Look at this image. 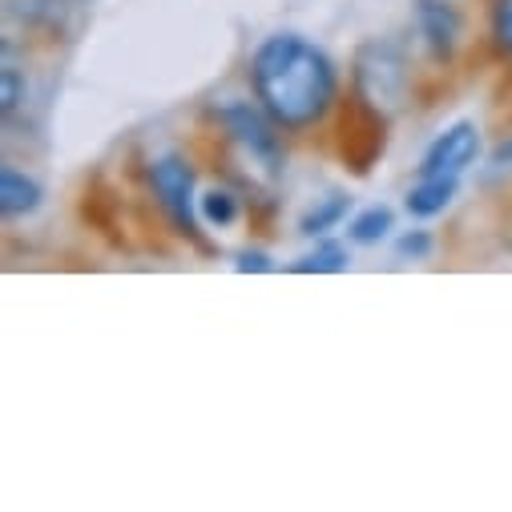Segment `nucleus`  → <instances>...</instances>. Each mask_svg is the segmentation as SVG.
Listing matches in <instances>:
<instances>
[{"label":"nucleus","instance_id":"obj_1","mask_svg":"<svg viewBox=\"0 0 512 512\" xmlns=\"http://www.w3.org/2000/svg\"><path fill=\"white\" fill-rule=\"evenodd\" d=\"M250 85L279 130H307L339 93L331 57L299 33H275L250 57Z\"/></svg>","mask_w":512,"mask_h":512},{"label":"nucleus","instance_id":"obj_2","mask_svg":"<svg viewBox=\"0 0 512 512\" xmlns=\"http://www.w3.org/2000/svg\"><path fill=\"white\" fill-rule=\"evenodd\" d=\"M146 178H150V190H154L158 206L178 226V234H186L190 242L202 246V230H198V214L202 210H198V198H194V170H190V162L178 158V154H162V158L150 162Z\"/></svg>","mask_w":512,"mask_h":512},{"label":"nucleus","instance_id":"obj_3","mask_svg":"<svg viewBox=\"0 0 512 512\" xmlns=\"http://www.w3.org/2000/svg\"><path fill=\"white\" fill-rule=\"evenodd\" d=\"M218 121H222V130L250 154V162H259L263 170L279 174L283 170V146H279V125L271 121V113L259 105L254 109L250 101H226L218 109Z\"/></svg>","mask_w":512,"mask_h":512},{"label":"nucleus","instance_id":"obj_4","mask_svg":"<svg viewBox=\"0 0 512 512\" xmlns=\"http://www.w3.org/2000/svg\"><path fill=\"white\" fill-rule=\"evenodd\" d=\"M480 158V130L476 121H456L424 150L420 178H460Z\"/></svg>","mask_w":512,"mask_h":512},{"label":"nucleus","instance_id":"obj_5","mask_svg":"<svg viewBox=\"0 0 512 512\" xmlns=\"http://www.w3.org/2000/svg\"><path fill=\"white\" fill-rule=\"evenodd\" d=\"M355 81H359V89L375 81V89L359 93V97L371 101L375 109L400 101V93H404V61H400V53L388 49V45H367V49L359 53V73H355Z\"/></svg>","mask_w":512,"mask_h":512},{"label":"nucleus","instance_id":"obj_6","mask_svg":"<svg viewBox=\"0 0 512 512\" xmlns=\"http://www.w3.org/2000/svg\"><path fill=\"white\" fill-rule=\"evenodd\" d=\"M416 21H420V33H424L428 49L440 61H448L456 53V45H460V33H464V21H460L456 5H452V0H420Z\"/></svg>","mask_w":512,"mask_h":512},{"label":"nucleus","instance_id":"obj_7","mask_svg":"<svg viewBox=\"0 0 512 512\" xmlns=\"http://www.w3.org/2000/svg\"><path fill=\"white\" fill-rule=\"evenodd\" d=\"M41 198H45V186L37 178H29V174H21L13 166L0 170V210H5V218L33 214L41 206Z\"/></svg>","mask_w":512,"mask_h":512},{"label":"nucleus","instance_id":"obj_8","mask_svg":"<svg viewBox=\"0 0 512 512\" xmlns=\"http://www.w3.org/2000/svg\"><path fill=\"white\" fill-rule=\"evenodd\" d=\"M456 186H460V178H420V182L408 190L404 206H408L412 218H436V214H444V210L452 206Z\"/></svg>","mask_w":512,"mask_h":512},{"label":"nucleus","instance_id":"obj_9","mask_svg":"<svg viewBox=\"0 0 512 512\" xmlns=\"http://www.w3.org/2000/svg\"><path fill=\"white\" fill-rule=\"evenodd\" d=\"M347 210H351V198H347L343 190H331V194L315 198V206L299 218V234H307V238H323V234H331V230L347 218Z\"/></svg>","mask_w":512,"mask_h":512},{"label":"nucleus","instance_id":"obj_10","mask_svg":"<svg viewBox=\"0 0 512 512\" xmlns=\"http://www.w3.org/2000/svg\"><path fill=\"white\" fill-rule=\"evenodd\" d=\"M291 271H295V275H339V271H347V246L323 238L311 254H303V259H299Z\"/></svg>","mask_w":512,"mask_h":512},{"label":"nucleus","instance_id":"obj_11","mask_svg":"<svg viewBox=\"0 0 512 512\" xmlns=\"http://www.w3.org/2000/svg\"><path fill=\"white\" fill-rule=\"evenodd\" d=\"M392 226H396V214H392L388 206H367V210H359V214L351 218L347 234H351V242L371 246V242H379V238H388Z\"/></svg>","mask_w":512,"mask_h":512},{"label":"nucleus","instance_id":"obj_12","mask_svg":"<svg viewBox=\"0 0 512 512\" xmlns=\"http://www.w3.org/2000/svg\"><path fill=\"white\" fill-rule=\"evenodd\" d=\"M198 210H202L206 222H214V226H230V222L238 218V198L226 194V190H210V194L198 198Z\"/></svg>","mask_w":512,"mask_h":512},{"label":"nucleus","instance_id":"obj_13","mask_svg":"<svg viewBox=\"0 0 512 512\" xmlns=\"http://www.w3.org/2000/svg\"><path fill=\"white\" fill-rule=\"evenodd\" d=\"M492 45L512 57V0H492Z\"/></svg>","mask_w":512,"mask_h":512},{"label":"nucleus","instance_id":"obj_14","mask_svg":"<svg viewBox=\"0 0 512 512\" xmlns=\"http://www.w3.org/2000/svg\"><path fill=\"white\" fill-rule=\"evenodd\" d=\"M25 93V77L13 65H5V73H0V109H5V117H13L25 105Z\"/></svg>","mask_w":512,"mask_h":512},{"label":"nucleus","instance_id":"obj_15","mask_svg":"<svg viewBox=\"0 0 512 512\" xmlns=\"http://www.w3.org/2000/svg\"><path fill=\"white\" fill-rule=\"evenodd\" d=\"M396 254H400V259H412V263L428 259V254H432V234H428V230H408V234H400Z\"/></svg>","mask_w":512,"mask_h":512},{"label":"nucleus","instance_id":"obj_16","mask_svg":"<svg viewBox=\"0 0 512 512\" xmlns=\"http://www.w3.org/2000/svg\"><path fill=\"white\" fill-rule=\"evenodd\" d=\"M234 267H238L242 275H267V271H275V259H271L267 250H238Z\"/></svg>","mask_w":512,"mask_h":512},{"label":"nucleus","instance_id":"obj_17","mask_svg":"<svg viewBox=\"0 0 512 512\" xmlns=\"http://www.w3.org/2000/svg\"><path fill=\"white\" fill-rule=\"evenodd\" d=\"M492 166H500V170L512 166V138H504V142L492 150Z\"/></svg>","mask_w":512,"mask_h":512}]
</instances>
